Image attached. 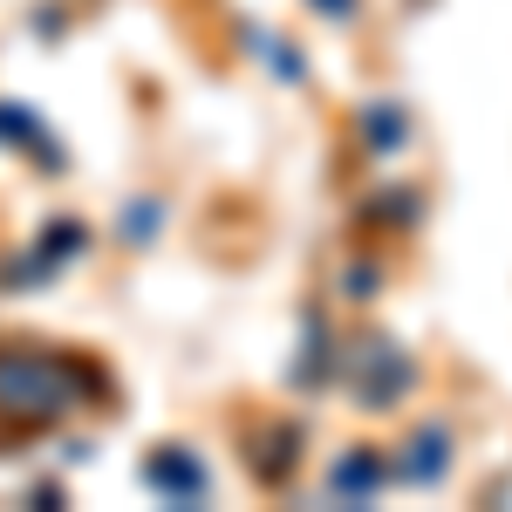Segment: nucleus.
I'll use <instances>...</instances> for the list:
<instances>
[{"label":"nucleus","mask_w":512,"mask_h":512,"mask_svg":"<svg viewBox=\"0 0 512 512\" xmlns=\"http://www.w3.org/2000/svg\"><path fill=\"white\" fill-rule=\"evenodd\" d=\"M335 280H342V294H349V301H369V294H376V280H383V274H376L369 260H355V267H342Z\"/></svg>","instance_id":"1a4fd4ad"},{"label":"nucleus","mask_w":512,"mask_h":512,"mask_svg":"<svg viewBox=\"0 0 512 512\" xmlns=\"http://www.w3.org/2000/svg\"><path fill=\"white\" fill-rule=\"evenodd\" d=\"M355 123H362V144H369L376 158H390V151H403V144H410V123H403V110H396V103H369Z\"/></svg>","instance_id":"6e6552de"},{"label":"nucleus","mask_w":512,"mask_h":512,"mask_svg":"<svg viewBox=\"0 0 512 512\" xmlns=\"http://www.w3.org/2000/svg\"><path fill=\"white\" fill-rule=\"evenodd\" d=\"M390 478H396V458L369 451V444H355V451H342V458L328 465V499H342V506H369Z\"/></svg>","instance_id":"39448f33"},{"label":"nucleus","mask_w":512,"mask_h":512,"mask_svg":"<svg viewBox=\"0 0 512 512\" xmlns=\"http://www.w3.org/2000/svg\"><path fill=\"white\" fill-rule=\"evenodd\" d=\"M76 253H82V226H76V219H48L35 246H28L14 267H0V287L35 294V287H48V280H55V267H69Z\"/></svg>","instance_id":"7ed1b4c3"},{"label":"nucleus","mask_w":512,"mask_h":512,"mask_svg":"<svg viewBox=\"0 0 512 512\" xmlns=\"http://www.w3.org/2000/svg\"><path fill=\"white\" fill-rule=\"evenodd\" d=\"M151 226H158V198H137V205H130V219H123V233L144 246V239H151Z\"/></svg>","instance_id":"9d476101"},{"label":"nucleus","mask_w":512,"mask_h":512,"mask_svg":"<svg viewBox=\"0 0 512 512\" xmlns=\"http://www.w3.org/2000/svg\"><path fill=\"white\" fill-rule=\"evenodd\" d=\"M444 472H451V431H444V424H424V431L403 444L396 478H410V485H437Z\"/></svg>","instance_id":"423d86ee"},{"label":"nucleus","mask_w":512,"mask_h":512,"mask_svg":"<svg viewBox=\"0 0 512 512\" xmlns=\"http://www.w3.org/2000/svg\"><path fill=\"white\" fill-rule=\"evenodd\" d=\"M82 403H103V369L82 355L48 349H0V424H55Z\"/></svg>","instance_id":"f257e3e1"},{"label":"nucleus","mask_w":512,"mask_h":512,"mask_svg":"<svg viewBox=\"0 0 512 512\" xmlns=\"http://www.w3.org/2000/svg\"><path fill=\"white\" fill-rule=\"evenodd\" d=\"M0 144H14V151H28V158H41V164H62L48 123H41L35 110H21V103H0Z\"/></svg>","instance_id":"0eeeda50"},{"label":"nucleus","mask_w":512,"mask_h":512,"mask_svg":"<svg viewBox=\"0 0 512 512\" xmlns=\"http://www.w3.org/2000/svg\"><path fill=\"white\" fill-rule=\"evenodd\" d=\"M335 376H342V390H349L362 410H390V403L410 396L417 362H410L403 342H390V335H355V342L335 349Z\"/></svg>","instance_id":"f03ea898"},{"label":"nucleus","mask_w":512,"mask_h":512,"mask_svg":"<svg viewBox=\"0 0 512 512\" xmlns=\"http://www.w3.org/2000/svg\"><path fill=\"white\" fill-rule=\"evenodd\" d=\"M144 485L158 499H171V506H205L212 499V472H205V458H198L192 444H158L144 458Z\"/></svg>","instance_id":"20e7f679"},{"label":"nucleus","mask_w":512,"mask_h":512,"mask_svg":"<svg viewBox=\"0 0 512 512\" xmlns=\"http://www.w3.org/2000/svg\"><path fill=\"white\" fill-rule=\"evenodd\" d=\"M321 14H328V21H355V0H315Z\"/></svg>","instance_id":"9b49d317"}]
</instances>
